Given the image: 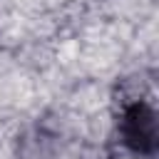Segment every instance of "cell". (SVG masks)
<instances>
[{
	"instance_id": "1",
	"label": "cell",
	"mask_w": 159,
	"mask_h": 159,
	"mask_svg": "<svg viewBox=\"0 0 159 159\" xmlns=\"http://www.w3.org/2000/svg\"><path fill=\"white\" fill-rule=\"evenodd\" d=\"M122 139L137 157H154L159 144L157 112L147 102H134L122 114Z\"/></svg>"
}]
</instances>
